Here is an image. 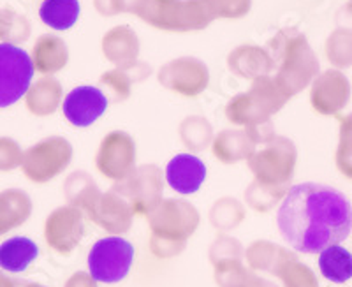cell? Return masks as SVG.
Returning <instances> with one entry per match:
<instances>
[{
  "mask_svg": "<svg viewBox=\"0 0 352 287\" xmlns=\"http://www.w3.org/2000/svg\"><path fill=\"white\" fill-rule=\"evenodd\" d=\"M261 277L243 259L222 261L213 264V280L219 287H256Z\"/></svg>",
  "mask_w": 352,
  "mask_h": 287,
  "instance_id": "cell-32",
  "label": "cell"
},
{
  "mask_svg": "<svg viewBox=\"0 0 352 287\" xmlns=\"http://www.w3.org/2000/svg\"><path fill=\"white\" fill-rule=\"evenodd\" d=\"M134 14L162 32H199L212 25L215 14L208 0H140Z\"/></svg>",
  "mask_w": 352,
  "mask_h": 287,
  "instance_id": "cell-4",
  "label": "cell"
},
{
  "mask_svg": "<svg viewBox=\"0 0 352 287\" xmlns=\"http://www.w3.org/2000/svg\"><path fill=\"white\" fill-rule=\"evenodd\" d=\"M28 55L32 60L34 72H39L43 76H53L64 71L69 64L67 43L55 34H43L37 37Z\"/></svg>",
  "mask_w": 352,
  "mask_h": 287,
  "instance_id": "cell-20",
  "label": "cell"
},
{
  "mask_svg": "<svg viewBox=\"0 0 352 287\" xmlns=\"http://www.w3.org/2000/svg\"><path fill=\"white\" fill-rule=\"evenodd\" d=\"M62 189H64L67 204L83 211V215L87 219L90 217L94 206H96L100 194H102L99 185L96 184V180L92 178V175H88L87 171H72L65 178Z\"/></svg>",
  "mask_w": 352,
  "mask_h": 287,
  "instance_id": "cell-26",
  "label": "cell"
},
{
  "mask_svg": "<svg viewBox=\"0 0 352 287\" xmlns=\"http://www.w3.org/2000/svg\"><path fill=\"white\" fill-rule=\"evenodd\" d=\"M287 191H278V189L264 187V185L252 182L245 189V204H247L250 210L257 211V213H268L273 208L278 206L282 203V200L285 198Z\"/></svg>",
  "mask_w": 352,
  "mask_h": 287,
  "instance_id": "cell-36",
  "label": "cell"
},
{
  "mask_svg": "<svg viewBox=\"0 0 352 287\" xmlns=\"http://www.w3.org/2000/svg\"><path fill=\"white\" fill-rule=\"evenodd\" d=\"M215 20H241L252 9V0H208Z\"/></svg>",
  "mask_w": 352,
  "mask_h": 287,
  "instance_id": "cell-39",
  "label": "cell"
},
{
  "mask_svg": "<svg viewBox=\"0 0 352 287\" xmlns=\"http://www.w3.org/2000/svg\"><path fill=\"white\" fill-rule=\"evenodd\" d=\"M96 168L115 184L127 178L138 168V147L134 138L125 131L108 132L97 148Z\"/></svg>",
  "mask_w": 352,
  "mask_h": 287,
  "instance_id": "cell-11",
  "label": "cell"
},
{
  "mask_svg": "<svg viewBox=\"0 0 352 287\" xmlns=\"http://www.w3.org/2000/svg\"><path fill=\"white\" fill-rule=\"evenodd\" d=\"M150 252L157 259H173L187 248L201 224V213L190 201L164 198L148 215Z\"/></svg>",
  "mask_w": 352,
  "mask_h": 287,
  "instance_id": "cell-3",
  "label": "cell"
},
{
  "mask_svg": "<svg viewBox=\"0 0 352 287\" xmlns=\"http://www.w3.org/2000/svg\"><path fill=\"white\" fill-rule=\"evenodd\" d=\"M298 148L287 136L275 134L268 141L257 145L247 159V166L254 175V182L264 187L289 191L296 173Z\"/></svg>",
  "mask_w": 352,
  "mask_h": 287,
  "instance_id": "cell-6",
  "label": "cell"
},
{
  "mask_svg": "<svg viewBox=\"0 0 352 287\" xmlns=\"http://www.w3.org/2000/svg\"><path fill=\"white\" fill-rule=\"evenodd\" d=\"M273 277L280 280L282 287H320L316 271L298 259L294 251H291V254L278 264Z\"/></svg>",
  "mask_w": 352,
  "mask_h": 287,
  "instance_id": "cell-33",
  "label": "cell"
},
{
  "mask_svg": "<svg viewBox=\"0 0 352 287\" xmlns=\"http://www.w3.org/2000/svg\"><path fill=\"white\" fill-rule=\"evenodd\" d=\"M256 287H280V286H276V284H275V282H272V280L263 279V277H261L259 282H257V286H256Z\"/></svg>",
  "mask_w": 352,
  "mask_h": 287,
  "instance_id": "cell-45",
  "label": "cell"
},
{
  "mask_svg": "<svg viewBox=\"0 0 352 287\" xmlns=\"http://www.w3.org/2000/svg\"><path fill=\"white\" fill-rule=\"evenodd\" d=\"M243 254L245 247L241 245L240 240L231 236L229 233H219L208 248V259L212 266L217 263H222V261L243 259Z\"/></svg>",
  "mask_w": 352,
  "mask_h": 287,
  "instance_id": "cell-37",
  "label": "cell"
},
{
  "mask_svg": "<svg viewBox=\"0 0 352 287\" xmlns=\"http://www.w3.org/2000/svg\"><path fill=\"white\" fill-rule=\"evenodd\" d=\"M285 244L300 254H319L352 233V204L338 189L316 182L291 185L276 210Z\"/></svg>",
  "mask_w": 352,
  "mask_h": 287,
  "instance_id": "cell-1",
  "label": "cell"
},
{
  "mask_svg": "<svg viewBox=\"0 0 352 287\" xmlns=\"http://www.w3.org/2000/svg\"><path fill=\"white\" fill-rule=\"evenodd\" d=\"M352 96V85L344 71L328 69L319 72V76L310 85V106L317 115L338 116Z\"/></svg>",
  "mask_w": 352,
  "mask_h": 287,
  "instance_id": "cell-14",
  "label": "cell"
},
{
  "mask_svg": "<svg viewBox=\"0 0 352 287\" xmlns=\"http://www.w3.org/2000/svg\"><path fill=\"white\" fill-rule=\"evenodd\" d=\"M326 60L333 69L344 71L352 67V30L336 27L324 43Z\"/></svg>",
  "mask_w": 352,
  "mask_h": 287,
  "instance_id": "cell-34",
  "label": "cell"
},
{
  "mask_svg": "<svg viewBox=\"0 0 352 287\" xmlns=\"http://www.w3.org/2000/svg\"><path fill=\"white\" fill-rule=\"evenodd\" d=\"M347 2H349V4H352V0H347Z\"/></svg>",
  "mask_w": 352,
  "mask_h": 287,
  "instance_id": "cell-47",
  "label": "cell"
},
{
  "mask_svg": "<svg viewBox=\"0 0 352 287\" xmlns=\"http://www.w3.org/2000/svg\"><path fill=\"white\" fill-rule=\"evenodd\" d=\"M23 148L11 136H0V173H11L21 168Z\"/></svg>",
  "mask_w": 352,
  "mask_h": 287,
  "instance_id": "cell-38",
  "label": "cell"
},
{
  "mask_svg": "<svg viewBox=\"0 0 352 287\" xmlns=\"http://www.w3.org/2000/svg\"><path fill=\"white\" fill-rule=\"evenodd\" d=\"M32 211L34 201L27 191L18 187L0 191V238L27 224Z\"/></svg>",
  "mask_w": 352,
  "mask_h": 287,
  "instance_id": "cell-23",
  "label": "cell"
},
{
  "mask_svg": "<svg viewBox=\"0 0 352 287\" xmlns=\"http://www.w3.org/2000/svg\"><path fill=\"white\" fill-rule=\"evenodd\" d=\"M80 12V0H43V4L39 6L41 21L58 32L74 27Z\"/></svg>",
  "mask_w": 352,
  "mask_h": 287,
  "instance_id": "cell-28",
  "label": "cell"
},
{
  "mask_svg": "<svg viewBox=\"0 0 352 287\" xmlns=\"http://www.w3.org/2000/svg\"><path fill=\"white\" fill-rule=\"evenodd\" d=\"M32 34L30 21L12 8H0V43L23 44Z\"/></svg>",
  "mask_w": 352,
  "mask_h": 287,
  "instance_id": "cell-35",
  "label": "cell"
},
{
  "mask_svg": "<svg viewBox=\"0 0 352 287\" xmlns=\"http://www.w3.org/2000/svg\"><path fill=\"white\" fill-rule=\"evenodd\" d=\"M157 80L169 92L194 99L208 88L210 69L197 56H178L159 69Z\"/></svg>",
  "mask_w": 352,
  "mask_h": 287,
  "instance_id": "cell-12",
  "label": "cell"
},
{
  "mask_svg": "<svg viewBox=\"0 0 352 287\" xmlns=\"http://www.w3.org/2000/svg\"><path fill=\"white\" fill-rule=\"evenodd\" d=\"M257 148L256 140L247 129H224L215 134L212 141L213 157L222 164H236L243 162L252 156Z\"/></svg>",
  "mask_w": 352,
  "mask_h": 287,
  "instance_id": "cell-21",
  "label": "cell"
},
{
  "mask_svg": "<svg viewBox=\"0 0 352 287\" xmlns=\"http://www.w3.org/2000/svg\"><path fill=\"white\" fill-rule=\"evenodd\" d=\"M34 80L32 60L16 44L0 43V109L21 100Z\"/></svg>",
  "mask_w": 352,
  "mask_h": 287,
  "instance_id": "cell-10",
  "label": "cell"
},
{
  "mask_svg": "<svg viewBox=\"0 0 352 287\" xmlns=\"http://www.w3.org/2000/svg\"><path fill=\"white\" fill-rule=\"evenodd\" d=\"M336 23L340 28H349L352 30V4H345L336 12Z\"/></svg>",
  "mask_w": 352,
  "mask_h": 287,
  "instance_id": "cell-43",
  "label": "cell"
},
{
  "mask_svg": "<svg viewBox=\"0 0 352 287\" xmlns=\"http://www.w3.org/2000/svg\"><path fill=\"white\" fill-rule=\"evenodd\" d=\"M64 287H99V282L88 271H76L69 277Z\"/></svg>",
  "mask_w": 352,
  "mask_h": 287,
  "instance_id": "cell-42",
  "label": "cell"
},
{
  "mask_svg": "<svg viewBox=\"0 0 352 287\" xmlns=\"http://www.w3.org/2000/svg\"><path fill=\"white\" fill-rule=\"evenodd\" d=\"M352 157V113L338 116V145L335 159Z\"/></svg>",
  "mask_w": 352,
  "mask_h": 287,
  "instance_id": "cell-40",
  "label": "cell"
},
{
  "mask_svg": "<svg viewBox=\"0 0 352 287\" xmlns=\"http://www.w3.org/2000/svg\"><path fill=\"white\" fill-rule=\"evenodd\" d=\"M178 136L182 143L190 152H203L208 147H212V141L215 138L212 124L208 118L201 115L185 116L178 125Z\"/></svg>",
  "mask_w": 352,
  "mask_h": 287,
  "instance_id": "cell-31",
  "label": "cell"
},
{
  "mask_svg": "<svg viewBox=\"0 0 352 287\" xmlns=\"http://www.w3.org/2000/svg\"><path fill=\"white\" fill-rule=\"evenodd\" d=\"M64 116L74 127H90L108 109V97L100 88L81 85L72 88L62 103Z\"/></svg>",
  "mask_w": 352,
  "mask_h": 287,
  "instance_id": "cell-15",
  "label": "cell"
},
{
  "mask_svg": "<svg viewBox=\"0 0 352 287\" xmlns=\"http://www.w3.org/2000/svg\"><path fill=\"white\" fill-rule=\"evenodd\" d=\"M39 257V245L28 236H11L0 244V268L8 273H23Z\"/></svg>",
  "mask_w": 352,
  "mask_h": 287,
  "instance_id": "cell-25",
  "label": "cell"
},
{
  "mask_svg": "<svg viewBox=\"0 0 352 287\" xmlns=\"http://www.w3.org/2000/svg\"><path fill=\"white\" fill-rule=\"evenodd\" d=\"M266 50L273 60V78L289 99L303 92L319 76V59L307 36L296 28H284L275 34Z\"/></svg>",
  "mask_w": 352,
  "mask_h": 287,
  "instance_id": "cell-2",
  "label": "cell"
},
{
  "mask_svg": "<svg viewBox=\"0 0 352 287\" xmlns=\"http://www.w3.org/2000/svg\"><path fill=\"white\" fill-rule=\"evenodd\" d=\"M88 220H92L96 226H99L102 231L109 233L111 236H122L131 231L132 222H134V211L124 195L109 189L100 194Z\"/></svg>",
  "mask_w": 352,
  "mask_h": 287,
  "instance_id": "cell-16",
  "label": "cell"
},
{
  "mask_svg": "<svg viewBox=\"0 0 352 287\" xmlns=\"http://www.w3.org/2000/svg\"><path fill=\"white\" fill-rule=\"evenodd\" d=\"M83 211L71 204H62L52 210L44 220V242L58 255H69L76 251L85 236Z\"/></svg>",
  "mask_w": 352,
  "mask_h": 287,
  "instance_id": "cell-13",
  "label": "cell"
},
{
  "mask_svg": "<svg viewBox=\"0 0 352 287\" xmlns=\"http://www.w3.org/2000/svg\"><path fill=\"white\" fill-rule=\"evenodd\" d=\"M166 178L157 164H141L125 180L113 185V191L124 195L134 217H146L164 200Z\"/></svg>",
  "mask_w": 352,
  "mask_h": 287,
  "instance_id": "cell-9",
  "label": "cell"
},
{
  "mask_svg": "<svg viewBox=\"0 0 352 287\" xmlns=\"http://www.w3.org/2000/svg\"><path fill=\"white\" fill-rule=\"evenodd\" d=\"M150 65L143 64L138 60L136 64L129 65V67H115L111 71H106L100 74V85L111 94L113 100L122 103L127 100L132 94V87L144 78L150 76Z\"/></svg>",
  "mask_w": 352,
  "mask_h": 287,
  "instance_id": "cell-24",
  "label": "cell"
},
{
  "mask_svg": "<svg viewBox=\"0 0 352 287\" xmlns=\"http://www.w3.org/2000/svg\"><path fill=\"white\" fill-rule=\"evenodd\" d=\"M136 248L122 236H104L88 251V273L100 284H118L129 275Z\"/></svg>",
  "mask_w": 352,
  "mask_h": 287,
  "instance_id": "cell-8",
  "label": "cell"
},
{
  "mask_svg": "<svg viewBox=\"0 0 352 287\" xmlns=\"http://www.w3.org/2000/svg\"><path fill=\"white\" fill-rule=\"evenodd\" d=\"M291 254V251L278 244H273L270 240H254L252 244L245 248L243 259L252 271H264V273H275L278 264Z\"/></svg>",
  "mask_w": 352,
  "mask_h": 287,
  "instance_id": "cell-27",
  "label": "cell"
},
{
  "mask_svg": "<svg viewBox=\"0 0 352 287\" xmlns=\"http://www.w3.org/2000/svg\"><path fill=\"white\" fill-rule=\"evenodd\" d=\"M245 217H247L245 204L240 200H236V198H231V195L219 198L208 211L210 224L219 233L234 231V229L240 228L241 224H243Z\"/></svg>",
  "mask_w": 352,
  "mask_h": 287,
  "instance_id": "cell-30",
  "label": "cell"
},
{
  "mask_svg": "<svg viewBox=\"0 0 352 287\" xmlns=\"http://www.w3.org/2000/svg\"><path fill=\"white\" fill-rule=\"evenodd\" d=\"M140 0H94V8L100 17H116L124 12H132Z\"/></svg>",
  "mask_w": 352,
  "mask_h": 287,
  "instance_id": "cell-41",
  "label": "cell"
},
{
  "mask_svg": "<svg viewBox=\"0 0 352 287\" xmlns=\"http://www.w3.org/2000/svg\"><path fill=\"white\" fill-rule=\"evenodd\" d=\"M320 275L333 284H345L352 279V254L342 245H331L319 252Z\"/></svg>",
  "mask_w": 352,
  "mask_h": 287,
  "instance_id": "cell-29",
  "label": "cell"
},
{
  "mask_svg": "<svg viewBox=\"0 0 352 287\" xmlns=\"http://www.w3.org/2000/svg\"><path fill=\"white\" fill-rule=\"evenodd\" d=\"M287 100L289 97L272 74L257 78L250 85V90L231 97L226 104L224 115L236 127L252 129L272 122V116L280 111Z\"/></svg>",
  "mask_w": 352,
  "mask_h": 287,
  "instance_id": "cell-5",
  "label": "cell"
},
{
  "mask_svg": "<svg viewBox=\"0 0 352 287\" xmlns=\"http://www.w3.org/2000/svg\"><path fill=\"white\" fill-rule=\"evenodd\" d=\"M206 164L194 153H178L166 166L164 178L182 195L196 194L206 180Z\"/></svg>",
  "mask_w": 352,
  "mask_h": 287,
  "instance_id": "cell-17",
  "label": "cell"
},
{
  "mask_svg": "<svg viewBox=\"0 0 352 287\" xmlns=\"http://www.w3.org/2000/svg\"><path fill=\"white\" fill-rule=\"evenodd\" d=\"M74 148L64 136H48L30 145L23 152L21 173L36 185L50 184L60 176L72 162Z\"/></svg>",
  "mask_w": 352,
  "mask_h": 287,
  "instance_id": "cell-7",
  "label": "cell"
},
{
  "mask_svg": "<svg viewBox=\"0 0 352 287\" xmlns=\"http://www.w3.org/2000/svg\"><path fill=\"white\" fill-rule=\"evenodd\" d=\"M229 71L241 80L254 81L257 78L272 76L273 60L266 48L257 44H240L231 50L226 59Z\"/></svg>",
  "mask_w": 352,
  "mask_h": 287,
  "instance_id": "cell-18",
  "label": "cell"
},
{
  "mask_svg": "<svg viewBox=\"0 0 352 287\" xmlns=\"http://www.w3.org/2000/svg\"><path fill=\"white\" fill-rule=\"evenodd\" d=\"M0 287H23V282L11 277V273L0 268Z\"/></svg>",
  "mask_w": 352,
  "mask_h": 287,
  "instance_id": "cell-44",
  "label": "cell"
},
{
  "mask_svg": "<svg viewBox=\"0 0 352 287\" xmlns=\"http://www.w3.org/2000/svg\"><path fill=\"white\" fill-rule=\"evenodd\" d=\"M23 287H48V286H43L39 282H23Z\"/></svg>",
  "mask_w": 352,
  "mask_h": 287,
  "instance_id": "cell-46",
  "label": "cell"
},
{
  "mask_svg": "<svg viewBox=\"0 0 352 287\" xmlns=\"http://www.w3.org/2000/svg\"><path fill=\"white\" fill-rule=\"evenodd\" d=\"M100 50L104 59L115 67H129L140 60L141 43L134 28L129 25H116L102 36Z\"/></svg>",
  "mask_w": 352,
  "mask_h": 287,
  "instance_id": "cell-19",
  "label": "cell"
},
{
  "mask_svg": "<svg viewBox=\"0 0 352 287\" xmlns=\"http://www.w3.org/2000/svg\"><path fill=\"white\" fill-rule=\"evenodd\" d=\"M25 108L37 118L55 115L64 103V88L55 76H43L32 81L23 97Z\"/></svg>",
  "mask_w": 352,
  "mask_h": 287,
  "instance_id": "cell-22",
  "label": "cell"
}]
</instances>
